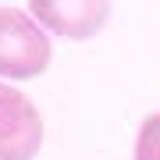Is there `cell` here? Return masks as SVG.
<instances>
[{
  "instance_id": "cell-3",
  "label": "cell",
  "mask_w": 160,
  "mask_h": 160,
  "mask_svg": "<svg viewBox=\"0 0 160 160\" xmlns=\"http://www.w3.org/2000/svg\"><path fill=\"white\" fill-rule=\"evenodd\" d=\"M29 14L50 36L86 43L110 22V0H29Z\"/></svg>"
},
{
  "instance_id": "cell-4",
  "label": "cell",
  "mask_w": 160,
  "mask_h": 160,
  "mask_svg": "<svg viewBox=\"0 0 160 160\" xmlns=\"http://www.w3.org/2000/svg\"><path fill=\"white\" fill-rule=\"evenodd\" d=\"M132 160H160V110H153V114L142 118Z\"/></svg>"
},
{
  "instance_id": "cell-2",
  "label": "cell",
  "mask_w": 160,
  "mask_h": 160,
  "mask_svg": "<svg viewBox=\"0 0 160 160\" xmlns=\"http://www.w3.org/2000/svg\"><path fill=\"white\" fill-rule=\"evenodd\" d=\"M43 139L46 125L39 107L11 82H0V160H36Z\"/></svg>"
},
{
  "instance_id": "cell-1",
  "label": "cell",
  "mask_w": 160,
  "mask_h": 160,
  "mask_svg": "<svg viewBox=\"0 0 160 160\" xmlns=\"http://www.w3.org/2000/svg\"><path fill=\"white\" fill-rule=\"evenodd\" d=\"M53 61L50 32L22 7H0V78L29 82L46 75Z\"/></svg>"
}]
</instances>
